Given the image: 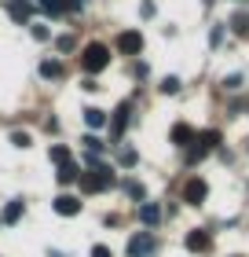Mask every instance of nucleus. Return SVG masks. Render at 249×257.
I'll return each mask as SVG.
<instances>
[{
  "instance_id": "nucleus-26",
  "label": "nucleus",
  "mask_w": 249,
  "mask_h": 257,
  "mask_svg": "<svg viewBox=\"0 0 249 257\" xmlns=\"http://www.w3.org/2000/svg\"><path fill=\"white\" fill-rule=\"evenodd\" d=\"M223 85H227V88H242V74H231L227 81H223Z\"/></svg>"
},
{
  "instance_id": "nucleus-7",
  "label": "nucleus",
  "mask_w": 249,
  "mask_h": 257,
  "mask_svg": "<svg viewBox=\"0 0 249 257\" xmlns=\"http://www.w3.org/2000/svg\"><path fill=\"white\" fill-rule=\"evenodd\" d=\"M52 206H55L59 217H77V213H81V198H77V195H59Z\"/></svg>"
},
{
  "instance_id": "nucleus-12",
  "label": "nucleus",
  "mask_w": 249,
  "mask_h": 257,
  "mask_svg": "<svg viewBox=\"0 0 249 257\" xmlns=\"http://www.w3.org/2000/svg\"><path fill=\"white\" fill-rule=\"evenodd\" d=\"M41 77H48V81L63 77V63H59V59H44L41 63Z\"/></svg>"
},
{
  "instance_id": "nucleus-21",
  "label": "nucleus",
  "mask_w": 249,
  "mask_h": 257,
  "mask_svg": "<svg viewBox=\"0 0 249 257\" xmlns=\"http://www.w3.org/2000/svg\"><path fill=\"white\" fill-rule=\"evenodd\" d=\"M231 26H234V33H249V15H234Z\"/></svg>"
},
{
  "instance_id": "nucleus-17",
  "label": "nucleus",
  "mask_w": 249,
  "mask_h": 257,
  "mask_svg": "<svg viewBox=\"0 0 249 257\" xmlns=\"http://www.w3.org/2000/svg\"><path fill=\"white\" fill-rule=\"evenodd\" d=\"M52 162H55V166H66V162H70V151H66L63 144H55V147H52Z\"/></svg>"
},
{
  "instance_id": "nucleus-24",
  "label": "nucleus",
  "mask_w": 249,
  "mask_h": 257,
  "mask_svg": "<svg viewBox=\"0 0 249 257\" xmlns=\"http://www.w3.org/2000/svg\"><path fill=\"white\" fill-rule=\"evenodd\" d=\"M11 144L15 147H30V133H11Z\"/></svg>"
},
{
  "instance_id": "nucleus-1",
  "label": "nucleus",
  "mask_w": 249,
  "mask_h": 257,
  "mask_svg": "<svg viewBox=\"0 0 249 257\" xmlns=\"http://www.w3.org/2000/svg\"><path fill=\"white\" fill-rule=\"evenodd\" d=\"M81 191L85 195H99L106 188H114V169L110 166H96V169H88V173H81Z\"/></svg>"
},
{
  "instance_id": "nucleus-13",
  "label": "nucleus",
  "mask_w": 249,
  "mask_h": 257,
  "mask_svg": "<svg viewBox=\"0 0 249 257\" xmlns=\"http://www.w3.org/2000/svg\"><path fill=\"white\" fill-rule=\"evenodd\" d=\"M22 209H26V206H22V198H11V202H8V209H4V217H0V220H8V224H15V220L22 217Z\"/></svg>"
},
{
  "instance_id": "nucleus-30",
  "label": "nucleus",
  "mask_w": 249,
  "mask_h": 257,
  "mask_svg": "<svg viewBox=\"0 0 249 257\" xmlns=\"http://www.w3.org/2000/svg\"><path fill=\"white\" fill-rule=\"evenodd\" d=\"M41 4H44V0H41Z\"/></svg>"
},
{
  "instance_id": "nucleus-20",
  "label": "nucleus",
  "mask_w": 249,
  "mask_h": 257,
  "mask_svg": "<svg viewBox=\"0 0 249 257\" xmlns=\"http://www.w3.org/2000/svg\"><path fill=\"white\" fill-rule=\"evenodd\" d=\"M125 191L132 195V198H139V202H143V195H147V191H143V184H139V180H128V184H125Z\"/></svg>"
},
{
  "instance_id": "nucleus-4",
  "label": "nucleus",
  "mask_w": 249,
  "mask_h": 257,
  "mask_svg": "<svg viewBox=\"0 0 249 257\" xmlns=\"http://www.w3.org/2000/svg\"><path fill=\"white\" fill-rule=\"evenodd\" d=\"M205 195H209V184L201 180V177L187 180V188H183V202L187 206H201V202H205Z\"/></svg>"
},
{
  "instance_id": "nucleus-11",
  "label": "nucleus",
  "mask_w": 249,
  "mask_h": 257,
  "mask_svg": "<svg viewBox=\"0 0 249 257\" xmlns=\"http://www.w3.org/2000/svg\"><path fill=\"white\" fill-rule=\"evenodd\" d=\"M139 220H143L147 228L158 224V220H161V206L158 202H143V206H139Z\"/></svg>"
},
{
  "instance_id": "nucleus-27",
  "label": "nucleus",
  "mask_w": 249,
  "mask_h": 257,
  "mask_svg": "<svg viewBox=\"0 0 249 257\" xmlns=\"http://www.w3.org/2000/svg\"><path fill=\"white\" fill-rule=\"evenodd\" d=\"M33 37H37V41H48V26H33Z\"/></svg>"
},
{
  "instance_id": "nucleus-22",
  "label": "nucleus",
  "mask_w": 249,
  "mask_h": 257,
  "mask_svg": "<svg viewBox=\"0 0 249 257\" xmlns=\"http://www.w3.org/2000/svg\"><path fill=\"white\" fill-rule=\"evenodd\" d=\"M85 147L92 151V155H99V151H103L106 144H103V140H99V136H85Z\"/></svg>"
},
{
  "instance_id": "nucleus-23",
  "label": "nucleus",
  "mask_w": 249,
  "mask_h": 257,
  "mask_svg": "<svg viewBox=\"0 0 249 257\" xmlns=\"http://www.w3.org/2000/svg\"><path fill=\"white\" fill-rule=\"evenodd\" d=\"M81 8H85V0H63V11H70V15H77Z\"/></svg>"
},
{
  "instance_id": "nucleus-14",
  "label": "nucleus",
  "mask_w": 249,
  "mask_h": 257,
  "mask_svg": "<svg viewBox=\"0 0 249 257\" xmlns=\"http://www.w3.org/2000/svg\"><path fill=\"white\" fill-rule=\"evenodd\" d=\"M55 177H59V184H74V180L81 177V173H77V166H74V162H66V166H59V173H55Z\"/></svg>"
},
{
  "instance_id": "nucleus-29",
  "label": "nucleus",
  "mask_w": 249,
  "mask_h": 257,
  "mask_svg": "<svg viewBox=\"0 0 249 257\" xmlns=\"http://www.w3.org/2000/svg\"><path fill=\"white\" fill-rule=\"evenodd\" d=\"M0 224H4V220H0Z\"/></svg>"
},
{
  "instance_id": "nucleus-6",
  "label": "nucleus",
  "mask_w": 249,
  "mask_h": 257,
  "mask_svg": "<svg viewBox=\"0 0 249 257\" xmlns=\"http://www.w3.org/2000/svg\"><path fill=\"white\" fill-rule=\"evenodd\" d=\"M117 52H125V55H139V52H143V33H136V30L117 33Z\"/></svg>"
},
{
  "instance_id": "nucleus-25",
  "label": "nucleus",
  "mask_w": 249,
  "mask_h": 257,
  "mask_svg": "<svg viewBox=\"0 0 249 257\" xmlns=\"http://www.w3.org/2000/svg\"><path fill=\"white\" fill-rule=\"evenodd\" d=\"M55 44H59V52H70V48H74V37H59Z\"/></svg>"
},
{
  "instance_id": "nucleus-16",
  "label": "nucleus",
  "mask_w": 249,
  "mask_h": 257,
  "mask_svg": "<svg viewBox=\"0 0 249 257\" xmlns=\"http://www.w3.org/2000/svg\"><path fill=\"white\" fill-rule=\"evenodd\" d=\"M30 15H33L30 4H19V0L11 4V19H15V22H30Z\"/></svg>"
},
{
  "instance_id": "nucleus-18",
  "label": "nucleus",
  "mask_w": 249,
  "mask_h": 257,
  "mask_svg": "<svg viewBox=\"0 0 249 257\" xmlns=\"http://www.w3.org/2000/svg\"><path fill=\"white\" fill-rule=\"evenodd\" d=\"M161 92H165V96H176V92H180V77H165L161 81Z\"/></svg>"
},
{
  "instance_id": "nucleus-10",
  "label": "nucleus",
  "mask_w": 249,
  "mask_h": 257,
  "mask_svg": "<svg viewBox=\"0 0 249 257\" xmlns=\"http://www.w3.org/2000/svg\"><path fill=\"white\" fill-rule=\"evenodd\" d=\"M128 110H132V107H128V103H121V107L114 110V125H110V136H114V140H117V136L125 133V125H128Z\"/></svg>"
},
{
  "instance_id": "nucleus-15",
  "label": "nucleus",
  "mask_w": 249,
  "mask_h": 257,
  "mask_svg": "<svg viewBox=\"0 0 249 257\" xmlns=\"http://www.w3.org/2000/svg\"><path fill=\"white\" fill-rule=\"evenodd\" d=\"M85 121H88L92 128H103V125H106V114H103L99 107H88V110H85Z\"/></svg>"
},
{
  "instance_id": "nucleus-9",
  "label": "nucleus",
  "mask_w": 249,
  "mask_h": 257,
  "mask_svg": "<svg viewBox=\"0 0 249 257\" xmlns=\"http://www.w3.org/2000/svg\"><path fill=\"white\" fill-rule=\"evenodd\" d=\"M194 136H198V133H194L191 125H183V121H180V125H172V144H176V147H191V144H194Z\"/></svg>"
},
{
  "instance_id": "nucleus-19",
  "label": "nucleus",
  "mask_w": 249,
  "mask_h": 257,
  "mask_svg": "<svg viewBox=\"0 0 249 257\" xmlns=\"http://www.w3.org/2000/svg\"><path fill=\"white\" fill-rule=\"evenodd\" d=\"M117 162H121V166H136V151L132 147H121V151H117Z\"/></svg>"
},
{
  "instance_id": "nucleus-5",
  "label": "nucleus",
  "mask_w": 249,
  "mask_h": 257,
  "mask_svg": "<svg viewBox=\"0 0 249 257\" xmlns=\"http://www.w3.org/2000/svg\"><path fill=\"white\" fill-rule=\"evenodd\" d=\"M154 253V235L150 231H136L128 239V257H150Z\"/></svg>"
},
{
  "instance_id": "nucleus-2",
  "label": "nucleus",
  "mask_w": 249,
  "mask_h": 257,
  "mask_svg": "<svg viewBox=\"0 0 249 257\" xmlns=\"http://www.w3.org/2000/svg\"><path fill=\"white\" fill-rule=\"evenodd\" d=\"M110 66V48H106V44H88L85 52H81V70H85V74H99V70H106Z\"/></svg>"
},
{
  "instance_id": "nucleus-28",
  "label": "nucleus",
  "mask_w": 249,
  "mask_h": 257,
  "mask_svg": "<svg viewBox=\"0 0 249 257\" xmlns=\"http://www.w3.org/2000/svg\"><path fill=\"white\" fill-rule=\"evenodd\" d=\"M92 257H114V253L106 250V246H92Z\"/></svg>"
},
{
  "instance_id": "nucleus-8",
  "label": "nucleus",
  "mask_w": 249,
  "mask_h": 257,
  "mask_svg": "<svg viewBox=\"0 0 249 257\" xmlns=\"http://www.w3.org/2000/svg\"><path fill=\"white\" fill-rule=\"evenodd\" d=\"M209 231H201V228H194V231H187V250L191 253H201V250H209Z\"/></svg>"
},
{
  "instance_id": "nucleus-3",
  "label": "nucleus",
  "mask_w": 249,
  "mask_h": 257,
  "mask_svg": "<svg viewBox=\"0 0 249 257\" xmlns=\"http://www.w3.org/2000/svg\"><path fill=\"white\" fill-rule=\"evenodd\" d=\"M216 144H220V133H216V128H205V133H198V136H194V147H191V162L205 158Z\"/></svg>"
}]
</instances>
